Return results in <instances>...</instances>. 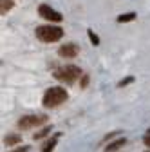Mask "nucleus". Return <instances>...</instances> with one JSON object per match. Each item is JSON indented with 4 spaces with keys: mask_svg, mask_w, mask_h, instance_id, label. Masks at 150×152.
I'll return each mask as SVG.
<instances>
[{
    "mask_svg": "<svg viewBox=\"0 0 150 152\" xmlns=\"http://www.w3.org/2000/svg\"><path fill=\"white\" fill-rule=\"evenodd\" d=\"M67 96H69V94H67L65 89H62V87H51V89L45 91L42 103L45 107H58V105H62L67 100Z\"/></svg>",
    "mask_w": 150,
    "mask_h": 152,
    "instance_id": "obj_1",
    "label": "nucleus"
},
{
    "mask_svg": "<svg viewBox=\"0 0 150 152\" xmlns=\"http://www.w3.org/2000/svg\"><path fill=\"white\" fill-rule=\"evenodd\" d=\"M36 36H38V40L45 44H52V42H58L63 36V29L56 26H40L36 29Z\"/></svg>",
    "mask_w": 150,
    "mask_h": 152,
    "instance_id": "obj_2",
    "label": "nucleus"
},
{
    "mask_svg": "<svg viewBox=\"0 0 150 152\" xmlns=\"http://www.w3.org/2000/svg\"><path fill=\"white\" fill-rule=\"evenodd\" d=\"M80 74H82V71L76 65H65V67H62L58 71H54V78L62 80V82H67V83H72V82H76L80 78Z\"/></svg>",
    "mask_w": 150,
    "mask_h": 152,
    "instance_id": "obj_3",
    "label": "nucleus"
},
{
    "mask_svg": "<svg viewBox=\"0 0 150 152\" xmlns=\"http://www.w3.org/2000/svg\"><path fill=\"white\" fill-rule=\"evenodd\" d=\"M45 121H47V116H44V114H40V116H36V114H27V116L18 120V127L20 129H34L38 125H44Z\"/></svg>",
    "mask_w": 150,
    "mask_h": 152,
    "instance_id": "obj_4",
    "label": "nucleus"
},
{
    "mask_svg": "<svg viewBox=\"0 0 150 152\" xmlns=\"http://www.w3.org/2000/svg\"><path fill=\"white\" fill-rule=\"evenodd\" d=\"M38 13H40L42 18H45V20H49V22H62V13H58L56 9H52L47 4H42L38 7Z\"/></svg>",
    "mask_w": 150,
    "mask_h": 152,
    "instance_id": "obj_5",
    "label": "nucleus"
},
{
    "mask_svg": "<svg viewBox=\"0 0 150 152\" xmlns=\"http://www.w3.org/2000/svg\"><path fill=\"white\" fill-rule=\"evenodd\" d=\"M78 53H80V47L76 44H65L58 49V54L63 56V58H74Z\"/></svg>",
    "mask_w": 150,
    "mask_h": 152,
    "instance_id": "obj_6",
    "label": "nucleus"
},
{
    "mask_svg": "<svg viewBox=\"0 0 150 152\" xmlns=\"http://www.w3.org/2000/svg\"><path fill=\"white\" fill-rule=\"evenodd\" d=\"M127 143V140L125 138H121V140H118V141H114V143H112V145H108L107 148H105V152H114L116 148H119V147H123Z\"/></svg>",
    "mask_w": 150,
    "mask_h": 152,
    "instance_id": "obj_7",
    "label": "nucleus"
},
{
    "mask_svg": "<svg viewBox=\"0 0 150 152\" xmlns=\"http://www.w3.org/2000/svg\"><path fill=\"white\" fill-rule=\"evenodd\" d=\"M118 22H130V20H136V13H127V15H121V16H118L116 18Z\"/></svg>",
    "mask_w": 150,
    "mask_h": 152,
    "instance_id": "obj_8",
    "label": "nucleus"
},
{
    "mask_svg": "<svg viewBox=\"0 0 150 152\" xmlns=\"http://www.w3.org/2000/svg\"><path fill=\"white\" fill-rule=\"evenodd\" d=\"M58 136H60V134H56V136H54L52 140H49V141H47V145H45L44 152H52V148L56 147V141H58Z\"/></svg>",
    "mask_w": 150,
    "mask_h": 152,
    "instance_id": "obj_9",
    "label": "nucleus"
},
{
    "mask_svg": "<svg viewBox=\"0 0 150 152\" xmlns=\"http://www.w3.org/2000/svg\"><path fill=\"white\" fill-rule=\"evenodd\" d=\"M11 6H13V0H2V7H0V13L6 15V13L11 9Z\"/></svg>",
    "mask_w": 150,
    "mask_h": 152,
    "instance_id": "obj_10",
    "label": "nucleus"
},
{
    "mask_svg": "<svg viewBox=\"0 0 150 152\" xmlns=\"http://www.w3.org/2000/svg\"><path fill=\"white\" fill-rule=\"evenodd\" d=\"M4 143L6 145H16V143H20V136H6Z\"/></svg>",
    "mask_w": 150,
    "mask_h": 152,
    "instance_id": "obj_11",
    "label": "nucleus"
},
{
    "mask_svg": "<svg viewBox=\"0 0 150 152\" xmlns=\"http://www.w3.org/2000/svg\"><path fill=\"white\" fill-rule=\"evenodd\" d=\"M87 34H89V38H90V40H92V44H94V45H100V38H98V34L94 33V31H87Z\"/></svg>",
    "mask_w": 150,
    "mask_h": 152,
    "instance_id": "obj_12",
    "label": "nucleus"
},
{
    "mask_svg": "<svg viewBox=\"0 0 150 152\" xmlns=\"http://www.w3.org/2000/svg\"><path fill=\"white\" fill-rule=\"evenodd\" d=\"M130 82H134V78H130V76H128V78H125V80H121V82H119L118 85H119V87H125V85H127V83H130Z\"/></svg>",
    "mask_w": 150,
    "mask_h": 152,
    "instance_id": "obj_13",
    "label": "nucleus"
},
{
    "mask_svg": "<svg viewBox=\"0 0 150 152\" xmlns=\"http://www.w3.org/2000/svg\"><path fill=\"white\" fill-rule=\"evenodd\" d=\"M49 130H51V127H47V129H44L42 132H38V134H36V138H42V136H45V134H49Z\"/></svg>",
    "mask_w": 150,
    "mask_h": 152,
    "instance_id": "obj_14",
    "label": "nucleus"
},
{
    "mask_svg": "<svg viewBox=\"0 0 150 152\" xmlns=\"http://www.w3.org/2000/svg\"><path fill=\"white\" fill-rule=\"evenodd\" d=\"M143 141H145V145H146V147H150V132L145 136V140H143Z\"/></svg>",
    "mask_w": 150,
    "mask_h": 152,
    "instance_id": "obj_15",
    "label": "nucleus"
},
{
    "mask_svg": "<svg viewBox=\"0 0 150 152\" xmlns=\"http://www.w3.org/2000/svg\"><path fill=\"white\" fill-rule=\"evenodd\" d=\"M29 148L27 147H20V148H16V150H13V152H27Z\"/></svg>",
    "mask_w": 150,
    "mask_h": 152,
    "instance_id": "obj_16",
    "label": "nucleus"
}]
</instances>
